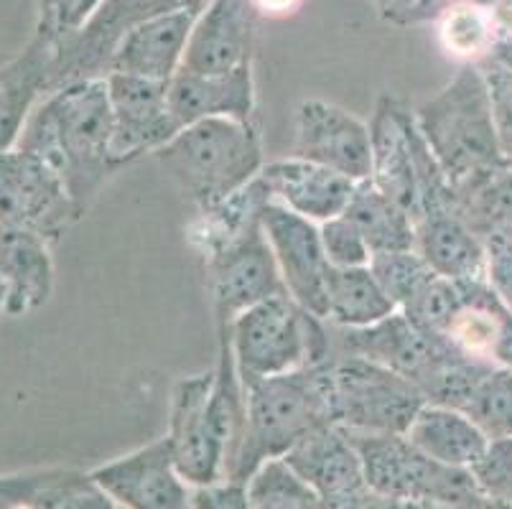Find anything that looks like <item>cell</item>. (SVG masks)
<instances>
[{
	"label": "cell",
	"instance_id": "cell-1",
	"mask_svg": "<svg viewBox=\"0 0 512 509\" xmlns=\"http://www.w3.org/2000/svg\"><path fill=\"white\" fill-rule=\"evenodd\" d=\"M16 148L49 163L64 181L79 219L120 168L113 153V107L107 77L54 90L34 107Z\"/></svg>",
	"mask_w": 512,
	"mask_h": 509
},
{
	"label": "cell",
	"instance_id": "cell-2",
	"mask_svg": "<svg viewBox=\"0 0 512 509\" xmlns=\"http://www.w3.org/2000/svg\"><path fill=\"white\" fill-rule=\"evenodd\" d=\"M332 362V359H329ZM329 362L245 382V436L227 482L248 484L260 464L283 459L296 443L334 426Z\"/></svg>",
	"mask_w": 512,
	"mask_h": 509
},
{
	"label": "cell",
	"instance_id": "cell-3",
	"mask_svg": "<svg viewBox=\"0 0 512 509\" xmlns=\"http://www.w3.org/2000/svg\"><path fill=\"white\" fill-rule=\"evenodd\" d=\"M156 161L199 212L217 207L263 171V146L253 120L209 118L181 128Z\"/></svg>",
	"mask_w": 512,
	"mask_h": 509
},
{
	"label": "cell",
	"instance_id": "cell-4",
	"mask_svg": "<svg viewBox=\"0 0 512 509\" xmlns=\"http://www.w3.org/2000/svg\"><path fill=\"white\" fill-rule=\"evenodd\" d=\"M416 125L451 186L507 161L497 135L487 79L479 69H462L439 95L423 102Z\"/></svg>",
	"mask_w": 512,
	"mask_h": 509
},
{
	"label": "cell",
	"instance_id": "cell-5",
	"mask_svg": "<svg viewBox=\"0 0 512 509\" xmlns=\"http://www.w3.org/2000/svg\"><path fill=\"white\" fill-rule=\"evenodd\" d=\"M230 331L242 385L327 364L334 357L327 321L309 314L291 296L268 298L242 311Z\"/></svg>",
	"mask_w": 512,
	"mask_h": 509
},
{
	"label": "cell",
	"instance_id": "cell-6",
	"mask_svg": "<svg viewBox=\"0 0 512 509\" xmlns=\"http://www.w3.org/2000/svg\"><path fill=\"white\" fill-rule=\"evenodd\" d=\"M347 436L360 454L365 487L390 502H436L472 509L487 497L472 469L428 459L403 433L347 431Z\"/></svg>",
	"mask_w": 512,
	"mask_h": 509
},
{
	"label": "cell",
	"instance_id": "cell-7",
	"mask_svg": "<svg viewBox=\"0 0 512 509\" xmlns=\"http://www.w3.org/2000/svg\"><path fill=\"white\" fill-rule=\"evenodd\" d=\"M334 426L357 433H406L426 395L416 382L360 357L329 362Z\"/></svg>",
	"mask_w": 512,
	"mask_h": 509
},
{
	"label": "cell",
	"instance_id": "cell-8",
	"mask_svg": "<svg viewBox=\"0 0 512 509\" xmlns=\"http://www.w3.org/2000/svg\"><path fill=\"white\" fill-rule=\"evenodd\" d=\"M204 260H207L217 331L232 329L242 311L268 298L288 296L260 217Z\"/></svg>",
	"mask_w": 512,
	"mask_h": 509
},
{
	"label": "cell",
	"instance_id": "cell-9",
	"mask_svg": "<svg viewBox=\"0 0 512 509\" xmlns=\"http://www.w3.org/2000/svg\"><path fill=\"white\" fill-rule=\"evenodd\" d=\"M79 219L69 191L49 163L21 148L0 151V224L21 227L54 245Z\"/></svg>",
	"mask_w": 512,
	"mask_h": 509
},
{
	"label": "cell",
	"instance_id": "cell-10",
	"mask_svg": "<svg viewBox=\"0 0 512 509\" xmlns=\"http://www.w3.org/2000/svg\"><path fill=\"white\" fill-rule=\"evenodd\" d=\"M260 222L288 296L309 314L327 319V275L332 265L321 247L319 224L291 212L276 199L263 204Z\"/></svg>",
	"mask_w": 512,
	"mask_h": 509
},
{
	"label": "cell",
	"instance_id": "cell-11",
	"mask_svg": "<svg viewBox=\"0 0 512 509\" xmlns=\"http://www.w3.org/2000/svg\"><path fill=\"white\" fill-rule=\"evenodd\" d=\"M372 135V176L370 181L406 209L416 222L421 176L434 153L416 125V115L383 97L370 123Z\"/></svg>",
	"mask_w": 512,
	"mask_h": 509
},
{
	"label": "cell",
	"instance_id": "cell-12",
	"mask_svg": "<svg viewBox=\"0 0 512 509\" xmlns=\"http://www.w3.org/2000/svg\"><path fill=\"white\" fill-rule=\"evenodd\" d=\"M329 334H332L334 357H360L383 364L416 385L439 359L456 349L444 336L421 329L400 311L362 329H342L329 324Z\"/></svg>",
	"mask_w": 512,
	"mask_h": 509
},
{
	"label": "cell",
	"instance_id": "cell-13",
	"mask_svg": "<svg viewBox=\"0 0 512 509\" xmlns=\"http://www.w3.org/2000/svg\"><path fill=\"white\" fill-rule=\"evenodd\" d=\"M214 372L184 377L171 392L169 443L174 464L186 484L209 487L225 482V446L209 415Z\"/></svg>",
	"mask_w": 512,
	"mask_h": 509
},
{
	"label": "cell",
	"instance_id": "cell-14",
	"mask_svg": "<svg viewBox=\"0 0 512 509\" xmlns=\"http://www.w3.org/2000/svg\"><path fill=\"white\" fill-rule=\"evenodd\" d=\"M113 107V153L120 166L143 153H156L181 130L169 107V82L107 74Z\"/></svg>",
	"mask_w": 512,
	"mask_h": 509
},
{
	"label": "cell",
	"instance_id": "cell-15",
	"mask_svg": "<svg viewBox=\"0 0 512 509\" xmlns=\"http://www.w3.org/2000/svg\"><path fill=\"white\" fill-rule=\"evenodd\" d=\"M293 156L332 168L344 179L360 184L372 176L370 128L342 107L309 100L296 112Z\"/></svg>",
	"mask_w": 512,
	"mask_h": 509
},
{
	"label": "cell",
	"instance_id": "cell-16",
	"mask_svg": "<svg viewBox=\"0 0 512 509\" xmlns=\"http://www.w3.org/2000/svg\"><path fill=\"white\" fill-rule=\"evenodd\" d=\"M92 479L125 509H189L192 484L174 464L169 438H158L118 461L92 471Z\"/></svg>",
	"mask_w": 512,
	"mask_h": 509
},
{
	"label": "cell",
	"instance_id": "cell-17",
	"mask_svg": "<svg viewBox=\"0 0 512 509\" xmlns=\"http://www.w3.org/2000/svg\"><path fill=\"white\" fill-rule=\"evenodd\" d=\"M192 28V8H176L146 18L120 39L118 49L110 56V72L171 82L181 69L179 64L184 62Z\"/></svg>",
	"mask_w": 512,
	"mask_h": 509
},
{
	"label": "cell",
	"instance_id": "cell-18",
	"mask_svg": "<svg viewBox=\"0 0 512 509\" xmlns=\"http://www.w3.org/2000/svg\"><path fill=\"white\" fill-rule=\"evenodd\" d=\"M260 181L271 199L316 224L344 214L357 186L332 168L296 156L265 163Z\"/></svg>",
	"mask_w": 512,
	"mask_h": 509
},
{
	"label": "cell",
	"instance_id": "cell-19",
	"mask_svg": "<svg viewBox=\"0 0 512 509\" xmlns=\"http://www.w3.org/2000/svg\"><path fill=\"white\" fill-rule=\"evenodd\" d=\"M51 242L21 227L0 224V280L6 286V316H29L54 293Z\"/></svg>",
	"mask_w": 512,
	"mask_h": 509
},
{
	"label": "cell",
	"instance_id": "cell-20",
	"mask_svg": "<svg viewBox=\"0 0 512 509\" xmlns=\"http://www.w3.org/2000/svg\"><path fill=\"white\" fill-rule=\"evenodd\" d=\"M169 107L181 128L209 118L250 120L255 107L250 67L212 77L179 69L169 82Z\"/></svg>",
	"mask_w": 512,
	"mask_h": 509
},
{
	"label": "cell",
	"instance_id": "cell-21",
	"mask_svg": "<svg viewBox=\"0 0 512 509\" xmlns=\"http://www.w3.org/2000/svg\"><path fill=\"white\" fill-rule=\"evenodd\" d=\"M288 466L319 494L321 499L344 497L365 489V474L355 443L339 426H324L283 456Z\"/></svg>",
	"mask_w": 512,
	"mask_h": 509
},
{
	"label": "cell",
	"instance_id": "cell-22",
	"mask_svg": "<svg viewBox=\"0 0 512 509\" xmlns=\"http://www.w3.org/2000/svg\"><path fill=\"white\" fill-rule=\"evenodd\" d=\"M250 18L245 0H217L192 28L181 69L194 74H230L250 67Z\"/></svg>",
	"mask_w": 512,
	"mask_h": 509
},
{
	"label": "cell",
	"instance_id": "cell-23",
	"mask_svg": "<svg viewBox=\"0 0 512 509\" xmlns=\"http://www.w3.org/2000/svg\"><path fill=\"white\" fill-rule=\"evenodd\" d=\"M416 252L436 275L449 280H487V247L456 209L416 222Z\"/></svg>",
	"mask_w": 512,
	"mask_h": 509
},
{
	"label": "cell",
	"instance_id": "cell-24",
	"mask_svg": "<svg viewBox=\"0 0 512 509\" xmlns=\"http://www.w3.org/2000/svg\"><path fill=\"white\" fill-rule=\"evenodd\" d=\"M403 436L428 459L459 469H474L492 443L472 418L454 408L431 403L418 410Z\"/></svg>",
	"mask_w": 512,
	"mask_h": 509
},
{
	"label": "cell",
	"instance_id": "cell-25",
	"mask_svg": "<svg viewBox=\"0 0 512 509\" xmlns=\"http://www.w3.org/2000/svg\"><path fill=\"white\" fill-rule=\"evenodd\" d=\"M51 56L54 44L39 36L16 62L0 69V151L16 148L36 100L49 92Z\"/></svg>",
	"mask_w": 512,
	"mask_h": 509
},
{
	"label": "cell",
	"instance_id": "cell-26",
	"mask_svg": "<svg viewBox=\"0 0 512 509\" xmlns=\"http://www.w3.org/2000/svg\"><path fill=\"white\" fill-rule=\"evenodd\" d=\"M456 212L482 240H512V161L487 168L464 184L454 186Z\"/></svg>",
	"mask_w": 512,
	"mask_h": 509
},
{
	"label": "cell",
	"instance_id": "cell-27",
	"mask_svg": "<svg viewBox=\"0 0 512 509\" xmlns=\"http://www.w3.org/2000/svg\"><path fill=\"white\" fill-rule=\"evenodd\" d=\"M344 217L355 222L372 255L416 250V222L406 209L377 189L370 179L355 186Z\"/></svg>",
	"mask_w": 512,
	"mask_h": 509
},
{
	"label": "cell",
	"instance_id": "cell-28",
	"mask_svg": "<svg viewBox=\"0 0 512 509\" xmlns=\"http://www.w3.org/2000/svg\"><path fill=\"white\" fill-rule=\"evenodd\" d=\"M398 308L380 288L370 265L365 268H329L327 319L342 329H362L388 319Z\"/></svg>",
	"mask_w": 512,
	"mask_h": 509
},
{
	"label": "cell",
	"instance_id": "cell-29",
	"mask_svg": "<svg viewBox=\"0 0 512 509\" xmlns=\"http://www.w3.org/2000/svg\"><path fill=\"white\" fill-rule=\"evenodd\" d=\"M462 413L472 418L490 441L512 438V372L492 364L474 385Z\"/></svg>",
	"mask_w": 512,
	"mask_h": 509
},
{
	"label": "cell",
	"instance_id": "cell-30",
	"mask_svg": "<svg viewBox=\"0 0 512 509\" xmlns=\"http://www.w3.org/2000/svg\"><path fill=\"white\" fill-rule=\"evenodd\" d=\"M245 487L250 509H316L321 499L283 459L260 464Z\"/></svg>",
	"mask_w": 512,
	"mask_h": 509
},
{
	"label": "cell",
	"instance_id": "cell-31",
	"mask_svg": "<svg viewBox=\"0 0 512 509\" xmlns=\"http://www.w3.org/2000/svg\"><path fill=\"white\" fill-rule=\"evenodd\" d=\"M495 16L474 3H459L441 18L439 36L449 54L459 59H477L495 46Z\"/></svg>",
	"mask_w": 512,
	"mask_h": 509
},
{
	"label": "cell",
	"instance_id": "cell-32",
	"mask_svg": "<svg viewBox=\"0 0 512 509\" xmlns=\"http://www.w3.org/2000/svg\"><path fill=\"white\" fill-rule=\"evenodd\" d=\"M370 270L398 311H403L421 293V288L426 286L428 280L436 275L431 265L416 250L372 255Z\"/></svg>",
	"mask_w": 512,
	"mask_h": 509
},
{
	"label": "cell",
	"instance_id": "cell-33",
	"mask_svg": "<svg viewBox=\"0 0 512 509\" xmlns=\"http://www.w3.org/2000/svg\"><path fill=\"white\" fill-rule=\"evenodd\" d=\"M321 247L332 268H365L370 265L372 252L365 237L357 230L355 222H349L344 214L319 224Z\"/></svg>",
	"mask_w": 512,
	"mask_h": 509
},
{
	"label": "cell",
	"instance_id": "cell-34",
	"mask_svg": "<svg viewBox=\"0 0 512 509\" xmlns=\"http://www.w3.org/2000/svg\"><path fill=\"white\" fill-rule=\"evenodd\" d=\"M472 471L487 497L512 504V438L492 441Z\"/></svg>",
	"mask_w": 512,
	"mask_h": 509
},
{
	"label": "cell",
	"instance_id": "cell-35",
	"mask_svg": "<svg viewBox=\"0 0 512 509\" xmlns=\"http://www.w3.org/2000/svg\"><path fill=\"white\" fill-rule=\"evenodd\" d=\"M100 0H44V21H41L39 36L57 44L64 36L77 34L82 23L87 21Z\"/></svg>",
	"mask_w": 512,
	"mask_h": 509
},
{
	"label": "cell",
	"instance_id": "cell-36",
	"mask_svg": "<svg viewBox=\"0 0 512 509\" xmlns=\"http://www.w3.org/2000/svg\"><path fill=\"white\" fill-rule=\"evenodd\" d=\"M484 247H487V283L512 314V240L490 237L484 240Z\"/></svg>",
	"mask_w": 512,
	"mask_h": 509
},
{
	"label": "cell",
	"instance_id": "cell-37",
	"mask_svg": "<svg viewBox=\"0 0 512 509\" xmlns=\"http://www.w3.org/2000/svg\"><path fill=\"white\" fill-rule=\"evenodd\" d=\"M189 509H250L248 487L240 482H217L192 489Z\"/></svg>",
	"mask_w": 512,
	"mask_h": 509
},
{
	"label": "cell",
	"instance_id": "cell-38",
	"mask_svg": "<svg viewBox=\"0 0 512 509\" xmlns=\"http://www.w3.org/2000/svg\"><path fill=\"white\" fill-rule=\"evenodd\" d=\"M46 471L36 474H18V476H0V509H18L31 507L36 492L44 484Z\"/></svg>",
	"mask_w": 512,
	"mask_h": 509
},
{
	"label": "cell",
	"instance_id": "cell-39",
	"mask_svg": "<svg viewBox=\"0 0 512 509\" xmlns=\"http://www.w3.org/2000/svg\"><path fill=\"white\" fill-rule=\"evenodd\" d=\"M316 509H395V502L380 497L372 489H360V492L344 494V497L319 499Z\"/></svg>",
	"mask_w": 512,
	"mask_h": 509
},
{
	"label": "cell",
	"instance_id": "cell-40",
	"mask_svg": "<svg viewBox=\"0 0 512 509\" xmlns=\"http://www.w3.org/2000/svg\"><path fill=\"white\" fill-rule=\"evenodd\" d=\"M301 0H255V6L263 13H271V16H286L299 8Z\"/></svg>",
	"mask_w": 512,
	"mask_h": 509
},
{
	"label": "cell",
	"instance_id": "cell-41",
	"mask_svg": "<svg viewBox=\"0 0 512 509\" xmlns=\"http://www.w3.org/2000/svg\"><path fill=\"white\" fill-rule=\"evenodd\" d=\"M492 362L500 364V367H505V370L512 372V324H510V329L505 331V336H502V342L497 344Z\"/></svg>",
	"mask_w": 512,
	"mask_h": 509
},
{
	"label": "cell",
	"instance_id": "cell-42",
	"mask_svg": "<svg viewBox=\"0 0 512 509\" xmlns=\"http://www.w3.org/2000/svg\"><path fill=\"white\" fill-rule=\"evenodd\" d=\"M492 16H495L497 26L512 36V0H500Z\"/></svg>",
	"mask_w": 512,
	"mask_h": 509
},
{
	"label": "cell",
	"instance_id": "cell-43",
	"mask_svg": "<svg viewBox=\"0 0 512 509\" xmlns=\"http://www.w3.org/2000/svg\"><path fill=\"white\" fill-rule=\"evenodd\" d=\"M18 509H36V507H18Z\"/></svg>",
	"mask_w": 512,
	"mask_h": 509
},
{
	"label": "cell",
	"instance_id": "cell-44",
	"mask_svg": "<svg viewBox=\"0 0 512 509\" xmlns=\"http://www.w3.org/2000/svg\"><path fill=\"white\" fill-rule=\"evenodd\" d=\"M510 507H512V504H510Z\"/></svg>",
	"mask_w": 512,
	"mask_h": 509
}]
</instances>
